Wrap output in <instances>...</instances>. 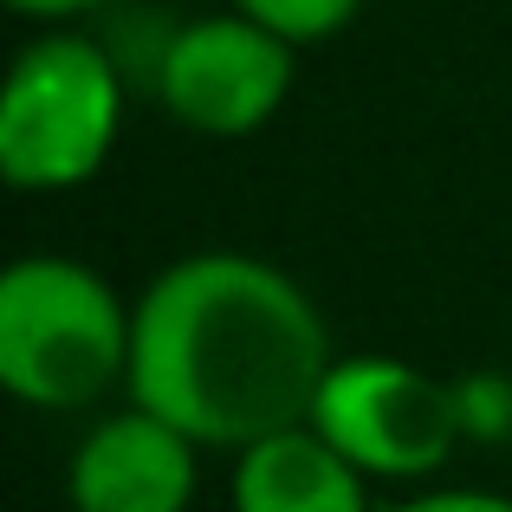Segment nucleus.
Listing matches in <instances>:
<instances>
[{"label": "nucleus", "instance_id": "obj_3", "mask_svg": "<svg viewBox=\"0 0 512 512\" xmlns=\"http://www.w3.org/2000/svg\"><path fill=\"white\" fill-rule=\"evenodd\" d=\"M124 137V78L78 26H46L7 59L0 85V175L20 195L85 188Z\"/></svg>", "mask_w": 512, "mask_h": 512}, {"label": "nucleus", "instance_id": "obj_11", "mask_svg": "<svg viewBox=\"0 0 512 512\" xmlns=\"http://www.w3.org/2000/svg\"><path fill=\"white\" fill-rule=\"evenodd\" d=\"M104 7V0H7V13H20V20H46V26H65L78 20V13Z\"/></svg>", "mask_w": 512, "mask_h": 512}, {"label": "nucleus", "instance_id": "obj_4", "mask_svg": "<svg viewBox=\"0 0 512 512\" xmlns=\"http://www.w3.org/2000/svg\"><path fill=\"white\" fill-rule=\"evenodd\" d=\"M312 428L338 441L370 480H435L461 448L454 376H428L402 357H338L318 389Z\"/></svg>", "mask_w": 512, "mask_h": 512}, {"label": "nucleus", "instance_id": "obj_10", "mask_svg": "<svg viewBox=\"0 0 512 512\" xmlns=\"http://www.w3.org/2000/svg\"><path fill=\"white\" fill-rule=\"evenodd\" d=\"M376 512H512V493H493V487H422V493L389 500Z\"/></svg>", "mask_w": 512, "mask_h": 512}, {"label": "nucleus", "instance_id": "obj_2", "mask_svg": "<svg viewBox=\"0 0 512 512\" xmlns=\"http://www.w3.org/2000/svg\"><path fill=\"white\" fill-rule=\"evenodd\" d=\"M137 299L72 253H20L0 273V383L26 409H91L130 383Z\"/></svg>", "mask_w": 512, "mask_h": 512}, {"label": "nucleus", "instance_id": "obj_1", "mask_svg": "<svg viewBox=\"0 0 512 512\" xmlns=\"http://www.w3.org/2000/svg\"><path fill=\"white\" fill-rule=\"evenodd\" d=\"M338 344L318 299L240 247L169 260L137 292L124 396L169 415L201 448L240 454L247 441L312 422Z\"/></svg>", "mask_w": 512, "mask_h": 512}, {"label": "nucleus", "instance_id": "obj_8", "mask_svg": "<svg viewBox=\"0 0 512 512\" xmlns=\"http://www.w3.org/2000/svg\"><path fill=\"white\" fill-rule=\"evenodd\" d=\"M227 7L253 13L260 26L286 33L292 46H325L363 13V0H227Z\"/></svg>", "mask_w": 512, "mask_h": 512}, {"label": "nucleus", "instance_id": "obj_6", "mask_svg": "<svg viewBox=\"0 0 512 512\" xmlns=\"http://www.w3.org/2000/svg\"><path fill=\"white\" fill-rule=\"evenodd\" d=\"M201 487V441L169 415L124 396V409L98 415L78 435L65 467L72 512H188Z\"/></svg>", "mask_w": 512, "mask_h": 512}, {"label": "nucleus", "instance_id": "obj_7", "mask_svg": "<svg viewBox=\"0 0 512 512\" xmlns=\"http://www.w3.org/2000/svg\"><path fill=\"white\" fill-rule=\"evenodd\" d=\"M376 480L325 441L312 422L260 435L234 454L227 474V512H376Z\"/></svg>", "mask_w": 512, "mask_h": 512}, {"label": "nucleus", "instance_id": "obj_9", "mask_svg": "<svg viewBox=\"0 0 512 512\" xmlns=\"http://www.w3.org/2000/svg\"><path fill=\"white\" fill-rule=\"evenodd\" d=\"M454 409H461V441H512V376L506 370H467L454 376Z\"/></svg>", "mask_w": 512, "mask_h": 512}, {"label": "nucleus", "instance_id": "obj_5", "mask_svg": "<svg viewBox=\"0 0 512 512\" xmlns=\"http://www.w3.org/2000/svg\"><path fill=\"white\" fill-rule=\"evenodd\" d=\"M299 52L286 33L260 26L253 13L221 7L175 26L156 52V98L195 137H253L292 98Z\"/></svg>", "mask_w": 512, "mask_h": 512}]
</instances>
